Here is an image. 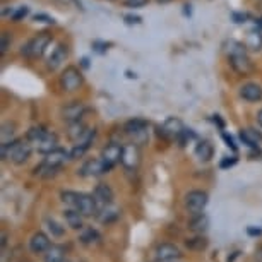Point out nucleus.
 Segmentation results:
<instances>
[{
  "instance_id": "obj_50",
  "label": "nucleus",
  "mask_w": 262,
  "mask_h": 262,
  "mask_svg": "<svg viewBox=\"0 0 262 262\" xmlns=\"http://www.w3.org/2000/svg\"><path fill=\"white\" fill-rule=\"evenodd\" d=\"M81 62H82V67H86V69L90 67V60H88V58H82Z\"/></svg>"
},
{
  "instance_id": "obj_53",
  "label": "nucleus",
  "mask_w": 262,
  "mask_h": 262,
  "mask_svg": "<svg viewBox=\"0 0 262 262\" xmlns=\"http://www.w3.org/2000/svg\"><path fill=\"white\" fill-rule=\"evenodd\" d=\"M170 262H175V260H170Z\"/></svg>"
},
{
  "instance_id": "obj_2",
  "label": "nucleus",
  "mask_w": 262,
  "mask_h": 262,
  "mask_svg": "<svg viewBox=\"0 0 262 262\" xmlns=\"http://www.w3.org/2000/svg\"><path fill=\"white\" fill-rule=\"evenodd\" d=\"M0 152H2V160H11L16 165H23L29 160L31 156V142L28 139L26 141H11L7 144H2L0 147Z\"/></svg>"
},
{
  "instance_id": "obj_38",
  "label": "nucleus",
  "mask_w": 262,
  "mask_h": 262,
  "mask_svg": "<svg viewBox=\"0 0 262 262\" xmlns=\"http://www.w3.org/2000/svg\"><path fill=\"white\" fill-rule=\"evenodd\" d=\"M86 151H88V147L76 144V146H74V149L71 151V160H79V158L84 156V152H86Z\"/></svg>"
},
{
  "instance_id": "obj_29",
  "label": "nucleus",
  "mask_w": 262,
  "mask_h": 262,
  "mask_svg": "<svg viewBox=\"0 0 262 262\" xmlns=\"http://www.w3.org/2000/svg\"><path fill=\"white\" fill-rule=\"evenodd\" d=\"M57 171H58V168L47 165V163H41L39 166L34 168V175L41 177V179H52V177L57 175Z\"/></svg>"
},
{
  "instance_id": "obj_14",
  "label": "nucleus",
  "mask_w": 262,
  "mask_h": 262,
  "mask_svg": "<svg viewBox=\"0 0 262 262\" xmlns=\"http://www.w3.org/2000/svg\"><path fill=\"white\" fill-rule=\"evenodd\" d=\"M67 55H69L67 47H66V45H62V43H60V45H57V47L52 50V55L48 57V62H47L48 69H52V71H57V69L60 67L63 62H66Z\"/></svg>"
},
{
  "instance_id": "obj_35",
  "label": "nucleus",
  "mask_w": 262,
  "mask_h": 262,
  "mask_svg": "<svg viewBox=\"0 0 262 262\" xmlns=\"http://www.w3.org/2000/svg\"><path fill=\"white\" fill-rule=\"evenodd\" d=\"M62 201L66 202L67 206L74 207L76 206V201H77V192H62Z\"/></svg>"
},
{
  "instance_id": "obj_42",
  "label": "nucleus",
  "mask_w": 262,
  "mask_h": 262,
  "mask_svg": "<svg viewBox=\"0 0 262 262\" xmlns=\"http://www.w3.org/2000/svg\"><path fill=\"white\" fill-rule=\"evenodd\" d=\"M147 0H125V6L127 7H142L146 6Z\"/></svg>"
},
{
  "instance_id": "obj_36",
  "label": "nucleus",
  "mask_w": 262,
  "mask_h": 262,
  "mask_svg": "<svg viewBox=\"0 0 262 262\" xmlns=\"http://www.w3.org/2000/svg\"><path fill=\"white\" fill-rule=\"evenodd\" d=\"M9 47H11V34L2 33V36H0V53L4 55L9 50Z\"/></svg>"
},
{
  "instance_id": "obj_49",
  "label": "nucleus",
  "mask_w": 262,
  "mask_h": 262,
  "mask_svg": "<svg viewBox=\"0 0 262 262\" xmlns=\"http://www.w3.org/2000/svg\"><path fill=\"white\" fill-rule=\"evenodd\" d=\"M238 254H240V252H233V255L228 257V262H233V260H235V257H238Z\"/></svg>"
},
{
  "instance_id": "obj_18",
  "label": "nucleus",
  "mask_w": 262,
  "mask_h": 262,
  "mask_svg": "<svg viewBox=\"0 0 262 262\" xmlns=\"http://www.w3.org/2000/svg\"><path fill=\"white\" fill-rule=\"evenodd\" d=\"M240 139H242L244 144L252 147V149H259V144L262 141V134H260V132L254 130V128H242Z\"/></svg>"
},
{
  "instance_id": "obj_40",
  "label": "nucleus",
  "mask_w": 262,
  "mask_h": 262,
  "mask_svg": "<svg viewBox=\"0 0 262 262\" xmlns=\"http://www.w3.org/2000/svg\"><path fill=\"white\" fill-rule=\"evenodd\" d=\"M34 21L47 23V24H53V23H55V19L50 17V16H47V14H36V16H34Z\"/></svg>"
},
{
  "instance_id": "obj_13",
  "label": "nucleus",
  "mask_w": 262,
  "mask_h": 262,
  "mask_svg": "<svg viewBox=\"0 0 262 262\" xmlns=\"http://www.w3.org/2000/svg\"><path fill=\"white\" fill-rule=\"evenodd\" d=\"M179 257H180L179 247H175V245H171V244H161L156 249V260H160V262L177 260Z\"/></svg>"
},
{
  "instance_id": "obj_6",
  "label": "nucleus",
  "mask_w": 262,
  "mask_h": 262,
  "mask_svg": "<svg viewBox=\"0 0 262 262\" xmlns=\"http://www.w3.org/2000/svg\"><path fill=\"white\" fill-rule=\"evenodd\" d=\"M207 201H209V197H207L206 192L192 190L185 195V207L189 209V212H192V214H199V212L204 211V207L207 206Z\"/></svg>"
},
{
  "instance_id": "obj_52",
  "label": "nucleus",
  "mask_w": 262,
  "mask_h": 262,
  "mask_svg": "<svg viewBox=\"0 0 262 262\" xmlns=\"http://www.w3.org/2000/svg\"><path fill=\"white\" fill-rule=\"evenodd\" d=\"M60 262H71V260H67V259H63V260H60Z\"/></svg>"
},
{
  "instance_id": "obj_31",
  "label": "nucleus",
  "mask_w": 262,
  "mask_h": 262,
  "mask_svg": "<svg viewBox=\"0 0 262 262\" xmlns=\"http://www.w3.org/2000/svg\"><path fill=\"white\" fill-rule=\"evenodd\" d=\"M118 217V211L117 209H108V206L105 207V209L101 211V214H100V221L101 223H105V225H108V223H113Z\"/></svg>"
},
{
  "instance_id": "obj_17",
  "label": "nucleus",
  "mask_w": 262,
  "mask_h": 262,
  "mask_svg": "<svg viewBox=\"0 0 262 262\" xmlns=\"http://www.w3.org/2000/svg\"><path fill=\"white\" fill-rule=\"evenodd\" d=\"M93 195H95L98 206H101V207L110 206L112 202H113V190L106 184L96 185V189H95V192H93Z\"/></svg>"
},
{
  "instance_id": "obj_9",
  "label": "nucleus",
  "mask_w": 262,
  "mask_h": 262,
  "mask_svg": "<svg viewBox=\"0 0 262 262\" xmlns=\"http://www.w3.org/2000/svg\"><path fill=\"white\" fill-rule=\"evenodd\" d=\"M74 209H77L82 216H93L98 212V202L95 199V195L90 194H77V201Z\"/></svg>"
},
{
  "instance_id": "obj_34",
  "label": "nucleus",
  "mask_w": 262,
  "mask_h": 262,
  "mask_svg": "<svg viewBox=\"0 0 262 262\" xmlns=\"http://www.w3.org/2000/svg\"><path fill=\"white\" fill-rule=\"evenodd\" d=\"M29 14V7H26V6H21V7H17V11L16 12H12L11 14V17H12V21H16V23H19L21 19H24Z\"/></svg>"
},
{
  "instance_id": "obj_45",
  "label": "nucleus",
  "mask_w": 262,
  "mask_h": 262,
  "mask_svg": "<svg viewBox=\"0 0 262 262\" xmlns=\"http://www.w3.org/2000/svg\"><path fill=\"white\" fill-rule=\"evenodd\" d=\"M245 19H247L245 14H238V12L233 14V21L235 23H245Z\"/></svg>"
},
{
  "instance_id": "obj_15",
  "label": "nucleus",
  "mask_w": 262,
  "mask_h": 262,
  "mask_svg": "<svg viewBox=\"0 0 262 262\" xmlns=\"http://www.w3.org/2000/svg\"><path fill=\"white\" fill-rule=\"evenodd\" d=\"M50 247H52L50 238H48V235H45L43 231L34 233L31 236V240H29V249H31L34 254H43V252H47Z\"/></svg>"
},
{
  "instance_id": "obj_32",
  "label": "nucleus",
  "mask_w": 262,
  "mask_h": 262,
  "mask_svg": "<svg viewBox=\"0 0 262 262\" xmlns=\"http://www.w3.org/2000/svg\"><path fill=\"white\" fill-rule=\"evenodd\" d=\"M14 128H16V125H14V123H11V122H6L2 125V144H7V142L12 141Z\"/></svg>"
},
{
  "instance_id": "obj_48",
  "label": "nucleus",
  "mask_w": 262,
  "mask_h": 262,
  "mask_svg": "<svg viewBox=\"0 0 262 262\" xmlns=\"http://www.w3.org/2000/svg\"><path fill=\"white\" fill-rule=\"evenodd\" d=\"M255 257H257V259H259V262H262V247H260V249H257Z\"/></svg>"
},
{
  "instance_id": "obj_37",
  "label": "nucleus",
  "mask_w": 262,
  "mask_h": 262,
  "mask_svg": "<svg viewBox=\"0 0 262 262\" xmlns=\"http://www.w3.org/2000/svg\"><path fill=\"white\" fill-rule=\"evenodd\" d=\"M236 161H238V158H236V156H226V158H223V160H221L220 168H223V170H226V168L235 166V165H236Z\"/></svg>"
},
{
  "instance_id": "obj_19",
  "label": "nucleus",
  "mask_w": 262,
  "mask_h": 262,
  "mask_svg": "<svg viewBox=\"0 0 262 262\" xmlns=\"http://www.w3.org/2000/svg\"><path fill=\"white\" fill-rule=\"evenodd\" d=\"M189 228L194 231V233H206L207 228H209V217H207L206 214H202V212H199V214H194V217L190 220L189 223Z\"/></svg>"
},
{
  "instance_id": "obj_1",
  "label": "nucleus",
  "mask_w": 262,
  "mask_h": 262,
  "mask_svg": "<svg viewBox=\"0 0 262 262\" xmlns=\"http://www.w3.org/2000/svg\"><path fill=\"white\" fill-rule=\"evenodd\" d=\"M245 43H240V41H235L231 39L225 45V50H226V55H228V60H230V66L233 67V71L240 76H247L254 71V66H252V60L247 57V50H245Z\"/></svg>"
},
{
  "instance_id": "obj_22",
  "label": "nucleus",
  "mask_w": 262,
  "mask_h": 262,
  "mask_svg": "<svg viewBox=\"0 0 262 262\" xmlns=\"http://www.w3.org/2000/svg\"><path fill=\"white\" fill-rule=\"evenodd\" d=\"M57 147H58L57 146V136L55 134H50V132L47 134L45 139L36 144V149L41 152V155H48V152L53 151V149H57Z\"/></svg>"
},
{
  "instance_id": "obj_39",
  "label": "nucleus",
  "mask_w": 262,
  "mask_h": 262,
  "mask_svg": "<svg viewBox=\"0 0 262 262\" xmlns=\"http://www.w3.org/2000/svg\"><path fill=\"white\" fill-rule=\"evenodd\" d=\"M221 137H223V141L226 142V146H228L231 151H236V144H235L233 137L228 136V134H226V132H223V134H221Z\"/></svg>"
},
{
  "instance_id": "obj_44",
  "label": "nucleus",
  "mask_w": 262,
  "mask_h": 262,
  "mask_svg": "<svg viewBox=\"0 0 262 262\" xmlns=\"http://www.w3.org/2000/svg\"><path fill=\"white\" fill-rule=\"evenodd\" d=\"M123 19H125L127 24H141L142 23V19L139 16H132V14H127V16L123 17Z\"/></svg>"
},
{
  "instance_id": "obj_10",
  "label": "nucleus",
  "mask_w": 262,
  "mask_h": 262,
  "mask_svg": "<svg viewBox=\"0 0 262 262\" xmlns=\"http://www.w3.org/2000/svg\"><path fill=\"white\" fill-rule=\"evenodd\" d=\"M122 152H123L122 146H118L117 142H110V144H106L105 147H103L101 160L105 161L106 165H110L113 168L118 161H122Z\"/></svg>"
},
{
  "instance_id": "obj_24",
  "label": "nucleus",
  "mask_w": 262,
  "mask_h": 262,
  "mask_svg": "<svg viewBox=\"0 0 262 262\" xmlns=\"http://www.w3.org/2000/svg\"><path fill=\"white\" fill-rule=\"evenodd\" d=\"M84 132H86V125H84V123H82L81 120L69 123V127H67V136H69V139H71V141L77 142V141L82 137Z\"/></svg>"
},
{
  "instance_id": "obj_43",
  "label": "nucleus",
  "mask_w": 262,
  "mask_h": 262,
  "mask_svg": "<svg viewBox=\"0 0 262 262\" xmlns=\"http://www.w3.org/2000/svg\"><path fill=\"white\" fill-rule=\"evenodd\" d=\"M93 48L98 52V53H103L108 50V43H103V41H95L93 43Z\"/></svg>"
},
{
  "instance_id": "obj_4",
  "label": "nucleus",
  "mask_w": 262,
  "mask_h": 262,
  "mask_svg": "<svg viewBox=\"0 0 262 262\" xmlns=\"http://www.w3.org/2000/svg\"><path fill=\"white\" fill-rule=\"evenodd\" d=\"M60 86L63 91L72 93L82 86V74L77 67H67L60 76Z\"/></svg>"
},
{
  "instance_id": "obj_12",
  "label": "nucleus",
  "mask_w": 262,
  "mask_h": 262,
  "mask_svg": "<svg viewBox=\"0 0 262 262\" xmlns=\"http://www.w3.org/2000/svg\"><path fill=\"white\" fill-rule=\"evenodd\" d=\"M240 96L249 103H257L262 100V88L255 82H247L240 88Z\"/></svg>"
},
{
  "instance_id": "obj_33",
  "label": "nucleus",
  "mask_w": 262,
  "mask_h": 262,
  "mask_svg": "<svg viewBox=\"0 0 262 262\" xmlns=\"http://www.w3.org/2000/svg\"><path fill=\"white\" fill-rule=\"evenodd\" d=\"M48 225V230H50L52 236H55V238H60V236H63V233H66V230H63L62 225H58L55 220H48L47 221Z\"/></svg>"
},
{
  "instance_id": "obj_7",
  "label": "nucleus",
  "mask_w": 262,
  "mask_h": 262,
  "mask_svg": "<svg viewBox=\"0 0 262 262\" xmlns=\"http://www.w3.org/2000/svg\"><path fill=\"white\" fill-rule=\"evenodd\" d=\"M184 128H185L184 123H182L179 118L170 117V118H166L163 125L158 127V134H160L163 139H177V137L182 134Z\"/></svg>"
},
{
  "instance_id": "obj_47",
  "label": "nucleus",
  "mask_w": 262,
  "mask_h": 262,
  "mask_svg": "<svg viewBox=\"0 0 262 262\" xmlns=\"http://www.w3.org/2000/svg\"><path fill=\"white\" fill-rule=\"evenodd\" d=\"M257 123H259V125L262 127V108L259 110V113H257Z\"/></svg>"
},
{
  "instance_id": "obj_28",
  "label": "nucleus",
  "mask_w": 262,
  "mask_h": 262,
  "mask_svg": "<svg viewBox=\"0 0 262 262\" xmlns=\"http://www.w3.org/2000/svg\"><path fill=\"white\" fill-rule=\"evenodd\" d=\"M79 240H81V244H84V245H95V244H98V240H100V233L93 228H86V230H82Z\"/></svg>"
},
{
  "instance_id": "obj_46",
  "label": "nucleus",
  "mask_w": 262,
  "mask_h": 262,
  "mask_svg": "<svg viewBox=\"0 0 262 262\" xmlns=\"http://www.w3.org/2000/svg\"><path fill=\"white\" fill-rule=\"evenodd\" d=\"M212 120H214V123H217V125L223 128V120L220 118V115H214V117H212Z\"/></svg>"
},
{
  "instance_id": "obj_5",
  "label": "nucleus",
  "mask_w": 262,
  "mask_h": 262,
  "mask_svg": "<svg viewBox=\"0 0 262 262\" xmlns=\"http://www.w3.org/2000/svg\"><path fill=\"white\" fill-rule=\"evenodd\" d=\"M147 123L146 120H142V118H132V120L125 122V125H123V130H125L127 136L134 137V142H144L147 139Z\"/></svg>"
},
{
  "instance_id": "obj_21",
  "label": "nucleus",
  "mask_w": 262,
  "mask_h": 262,
  "mask_svg": "<svg viewBox=\"0 0 262 262\" xmlns=\"http://www.w3.org/2000/svg\"><path fill=\"white\" fill-rule=\"evenodd\" d=\"M212 155H214V147L209 141H201L199 144L195 146V156L199 158L201 161H209Z\"/></svg>"
},
{
  "instance_id": "obj_26",
  "label": "nucleus",
  "mask_w": 262,
  "mask_h": 262,
  "mask_svg": "<svg viewBox=\"0 0 262 262\" xmlns=\"http://www.w3.org/2000/svg\"><path fill=\"white\" fill-rule=\"evenodd\" d=\"M48 132L45 130L43 127H33V128H29V132H28V136H26V139L31 142V144L36 146L38 142H41L43 139L47 137Z\"/></svg>"
},
{
  "instance_id": "obj_25",
  "label": "nucleus",
  "mask_w": 262,
  "mask_h": 262,
  "mask_svg": "<svg viewBox=\"0 0 262 262\" xmlns=\"http://www.w3.org/2000/svg\"><path fill=\"white\" fill-rule=\"evenodd\" d=\"M245 47L250 50H262V33L260 31H249L245 38Z\"/></svg>"
},
{
  "instance_id": "obj_27",
  "label": "nucleus",
  "mask_w": 262,
  "mask_h": 262,
  "mask_svg": "<svg viewBox=\"0 0 262 262\" xmlns=\"http://www.w3.org/2000/svg\"><path fill=\"white\" fill-rule=\"evenodd\" d=\"M185 245H187V249H190V250H206L207 249V245H209V242H207V238H204L202 235H197L194 236V238H189L185 242Z\"/></svg>"
},
{
  "instance_id": "obj_30",
  "label": "nucleus",
  "mask_w": 262,
  "mask_h": 262,
  "mask_svg": "<svg viewBox=\"0 0 262 262\" xmlns=\"http://www.w3.org/2000/svg\"><path fill=\"white\" fill-rule=\"evenodd\" d=\"M63 260V249L58 245H52L45 254V262H60Z\"/></svg>"
},
{
  "instance_id": "obj_8",
  "label": "nucleus",
  "mask_w": 262,
  "mask_h": 262,
  "mask_svg": "<svg viewBox=\"0 0 262 262\" xmlns=\"http://www.w3.org/2000/svg\"><path fill=\"white\" fill-rule=\"evenodd\" d=\"M110 170H112V166L106 165L103 160H90L81 166L79 175L81 177H100V175H103V173H106Z\"/></svg>"
},
{
  "instance_id": "obj_16",
  "label": "nucleus",
  "mask_w": 262,
  "mask_h": 262,
  "mask_svg": "<svg viewBox=\"0 0 262 262\" xmlns=\"http://www.w3.org/2000/svg\"><path fill=\"white\" fill-rule=\"evenodd\" d=\"M84 112H86V108H84L82 103L74 101V103H71V105H67L66 108H63V110H62V117H63V120H67L69 123H71V122H77V120H81V117H82Z\"/></svg>"
},
{
  "instance_id": "obj_3",
  "label": "nucleus",
  "mask_w": 262,
  "mask_h": 262,
  "mask_svg": "<svg viewBox=\"0 0 262 262\" xmlns=\"http://www.w3.org/2000/svg\"><path fill=\"white\" fill-rule=\"evenodd\" d=\"M52 43V34L50 33H38L33 39H29L28 45L23 48V53L29 58H38L41 57L48 45Z\"/></svg>"
},
{
  "instance_id": "obj_41",
  "label": "nucleus",
  "mask_w": 262,
  "mask_h": 262,
  "mask_svg": "<svg viewBox=\"0 0 262 262\" xmlns=\"http://www.w3.org/2000/svg\"><path fill=\"white\" fill-rule=\"evenodd\" d=\"M247 235L249 236H260L262 235V228L260 226H247Z\"/></svg>"
},
{
  "instance_id": "obj_20",
  "label": "nucleus",
  "mask_w": 262,
  "mask_h": 262,
  "mask_svg": "<svg viewBox=\"0 0 262 262\" xmlns=\"http://www.w3.org/2000/svg\"><path fill=\"white\" fill-rule=\"evenodd\" d=\"M67 156H71V155H67V151L57 147V149H53V151L48 152V155H45L43 163H47V165H50V166H55V168H60L62 163L67 160Z\"/></svg>"
},
{
  "instance_id": "obj_11",
  "label": "nucleus",
  "mask_w": 262,
  "mask_h": 262,
  "mask_svg": "<svg viewBox=\"0 0 262 262\" xmlns=\"http://www.w3.org/2000/svg\"><path fill=\"white\" fill-rule=\"evenodd\" d=\"M141 161V152H139V147L137 144H127L123 146V152H122V165L132 170L139 165Z\"/></svg>"
},
{
  "instance_id": "obj_23",
  "label": "nucleus",
  "mask_w": 262,
  "mask_h": 262,
  "mask_svg": "<svg viewBox=\"0 0 262 262\" xmlns=\"http://www.w3.org/2000/svg\"><path fill=\"white\" fill-rule=\"evenodd\" d=\"M63 216H66V221L71 228H74V230L82 228V214L77 209H74V207L72 209H67L66 212H63Z\"/></svg>"
},
{
  "instance_id": "obj_51",
  "label": "nucleus",
  "mask_w": 262,
  "mask_h": 262,
  "mask_svg": "<svg viewBox=\"0 0 262 262\" xmlns=\"http://www.w3.org/2000/svg\"><path fill=\"white\" fill-rule=\"evenodd\" d=\"M160 4H166V2H170V0H158Z\"/></svg>"
}]
</instances>
